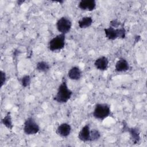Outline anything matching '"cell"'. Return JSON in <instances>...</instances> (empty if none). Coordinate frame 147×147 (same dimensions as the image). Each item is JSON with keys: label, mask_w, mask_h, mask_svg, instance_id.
<instances>
[{"label": "cell", "mask_w": 147, "mask_h": 147, "mask_svg": "<svg viewBox=\"0 0 147 147\" xmlns=\"http://www.w3.org/2000/svg\"><path fill=\"white\" fill-rule=\"evenodd\" d=\"M72 94L73 92L68 88L66 79L64 77L61 83L58 87L57 93L54 96L53 100L60 103H64L70 99Z\"/></svg>", "instance_id": "cell-1"}, {"label": "cell", "mask_w": 147, "mask_h": 147, "mask_svg": "<svg viewBox=\"0 0 147 147\" xmlns=\"http://www.w3.org/2000/svg\"><path fill=\"white\" fill-rule=\"evenodd\" d=\"M110 107L106 103H97L94 108L92 115L95 119L103 120L109 116Z\"/></svg>", "instance_id": "cell-2"}, {"label": "cell", "mask_w": 147, "mask_h": 147, "mask_svg": "<svg viewBox=\"0 0 147 147\" xmlns=\"http://www.w3.org/2000/svg\"><path fill=\"white\" fill-rule=\"evenodd\" d=\"M106 37L110 40H114L118 38H125L126 36V30L124 28H113L109 27L104 29Z\"/></svg>", "instance_id": "cell-3"}, {"label": "cell", "mask_w": 147, "mask_h": 147, "mask_svg": "<svg viewBox=\"0 0 147 147\" xmlns=\"http://www.w3.org/2000/svg\"><path fill=\"white\" fill-rule=\"evenodd\" d=\"M65 34H59L52 38L48 44V48L51 51L54 52L62 49L65 46Z\"/></svg>", "instance_id": "cell-4"}, {"label": "cell", "mask_w": 147, "mask_h": 147, "mask_svg": "<svg viewBox=\"0 0 147 147\" xmlns=\"http://www.w3.org/2000/svg\"><path fill=\"white\" fill-rule=\"evenodd\" d=\"M40 130V127L32 117L28 118L24 126V131L27 135H33L37 134Z\"/></svg>", "instance_id": "cell-5"}, {"label": "cell", "mask_w": 147, "mask_h": 147, "mask_svg": "<svg viewBox=\"0 0 147 147\" xmlns=\"http://www.w3.org/2000/svg\"><path fill=\"white\" fill-rule=\"evenodd\" d=\"M72 27L71 21L66 17H62L59 18L56 22V28L57 30L61 34H67L68 33Z\"/></svg>", "instance_id": "cell-6"}, {"label": "cell", "mask_w": 147, "mask_h": 147, "mask_svg": "<svg viewBox=\"0 0 147 147\" xmlns=\"http://www.w3.org/2000/svg\"><path fill=\"white\" fill-rule=\"evenodd\" d=\"M71 132V126L68 123H63L57 128L56 133L61 137H68Z\"/></svg>", "instance_id": "cell-7"}, {"label": "cell", "mask_w": 147, "mask_h": 147, "mask_svg": "<svg viewBox=\"0 0 147 147\" xmlns=\"http://www.w3.org/2000/svg\"><path fill=\"white\" fill-rule=\"evenodd\" d=\"M78 6L81 10L91 11L96 7V1L95 0H82L79 2Z\"/></svg>", "instance_id": "cell-8"}, {"label": "cell", "mask_w": 147, "mask_h": 147, "mask_svg": "<svg viewBox=\"0 0 147 147\" xmlns=\"http://www.w3.org/2000/svg\"><path fill=\"white\" fill-rule=\"evenodd\" d=\"M78 138L84 142L90 141V127L88 124L84 126L78 134Z\"/></svg>", "instance_id": "cell-9"}, {"label": "cell", "mask_w": 147, "mask_h": 147, "mask_svg": "<svg viewBox=\"0 0 147 147\" xmlns=\"http://www.w3.org/2000/svg\"><path fill=\"white\" fill-rule=\"evenodd\" d=\"M109 59L105 56H101L95 60L94 65L96 69L100 71H105L109 66Z\"/></svg>", "instance_id": "cell-10"}, {"label": "cell", "mask_w": 147, "mask_h": 147, "mask_svg": "<svg viewBox=\"0 0 147 147\" xmlns=\"http://www.w3.org/2000/svg\"><path fill=\"white\" fill-rule=\"evenodd\" d=\"M115 69L117 72H125L129 70V64L126 59L121 58L117 61Z\"/></svg>", "instance_id": "cell-11"}, {"label": "cell", "mask_w": 147, "mask_h": 147, "mask_svg": "<svg viewBox=\"0 0 147 147\" xmlns=\"http://www.w3.org/2000/svg\"><path fill=\"white\" fill-rule=\"evenodd\" d=\"M68 76L73 80H79L82 76V71L78 67H72L68 72Z\"/></svg>", "instance_id": "cell-12"}, {"label": "cell", "mask_w": 147, "mask_h": 147, "mask_svg": "<svg viewBox=\"0 0 147 147\" xmlns=\"http://www.w3.org/2000/svg\"><path fill=\"white\" fill-rule=\"evenodd\" d=\"M126 129L130 134V138L132 142L134 144L138 143L140 140V132L139 129L137 127L129 128L127 126Z\"/></svg>", "instance_id": "cell-13"}, {"label": "cell", "mask_w": 147, "mask_h": 147, "mask_svg": "<svg viewBox=\"0 0 147 147\" xmlns=\"http://www.w3.org/2000/svg\"><path fill=\"white\" fill-rule=\"evenodd\" d=\"M92 22L93 20L91 17H84L78 21V25L81 29H86L90 27Z\"/></svg>", "instance_id": "cell-14"}, {"label": "cell", "mask_w": 147, "mask_h": 147, "mask_svg": "<svg viewBox=\"0 0 147 147\" xmlns=\"http://www.w3.org/2000/svg\"><path fill=\"white\" fill-rule=\"evenodd\" d=\"M50 69L49 64L44 61H41L37 63L36 69L41 72H47Z\"/></svg>", "instance_id": "cell-15"}, {"label": "cell", "mask_w": 147, "mask_h": 147, "mask_svg": "<svg viewBox=\"0 0 147 147\" xmlns=\"http://www.w3.org/2000/svg\"><path fill=\"white\" fill-rule=\"evenodd\" d=\"M2 123L5 126L9 129H12L13 127V125L12 123V119L10 115V113L8 112L6 115L2 118Z\"/></svg>", "instance_id": "cell-16"}, {"label": "cell", "mask_w": 147, "mask_h": 147, "mask_svg": "<svg viewBox=\"0 0 147 147\" xmlns=\"http://www.w3.org/2000/svg\"><path fill=\"white\" fill-rule=\"evenodd\" d=\"M100 137V133L97 129H93L90 130V141H96Z\"/></svg>", "instance_id": "cell-17"}, {"label": "cell", "mask_w": 147, "mask_h": 147, "mask_svg": "<svg viewBox=\"0 0 147 147\" xmlns=\"http://www.w3.org/2000/svg\"><path fill=\"white\" fill-rule=\"evenodd\" d=\"M31 82V78L29 75H25L21 79V84L22 87H28Z\"/></svg>", "instance_id": "cell-18"}, {"label": "cell", "mask_w": 147, "mask_h": 147, "mask_svg": "<svg viewBox=\"0 0 147 147\" xmlns=\"http://www.w3.org/2000/svg\"><path fill=\"white\" fill-rule=\"evenodd\" d=\"M121 25V22L117 19H114L110 22V26L117 29Z\"/></svg>", "instance_id": "cell-19"}, {"label": "cell", "mask_w": 147, "mask_h": 147, "mask_svg": "<svg viewBox=\"0 0 147 147\" xmlns=\"http://www.w3.org/2000/svg\"><path fill=\"white\" fill-rule=\"evenodd\" d=\"M6 75L5 72L3 71H1V87H2L6 82Z\"/></svg>", "instance_id": "cell-20"}, {"label": "cell", "mask_w": 147, "mask_h": 147, "mask_svg": "<svg viewBox=\"0 0 147 147\" xmlns=\"http://www.w3.org/2000/svg\"><path fill=\"white\" fill-rule=\"evenodd\" d=\"M140 36H136L135 37V41L136 42L140 40Z\"/></svg>", "instance_id": "cell-21"}, {"label": "cell", "mask_w": 147, "mask_h": 147, "mask_svg": "<svg viewBox=\"0 0 147 147\" xmlns=\"http://www.w3.org/2000/svg\"><path fill=\"white\" fill-rule=\"evenodd\" d=\"M17 2H18V5H21V3H22V2H24V1H18Z\"/></svg>", "instance_id": "cell-22"}]
</instances>
